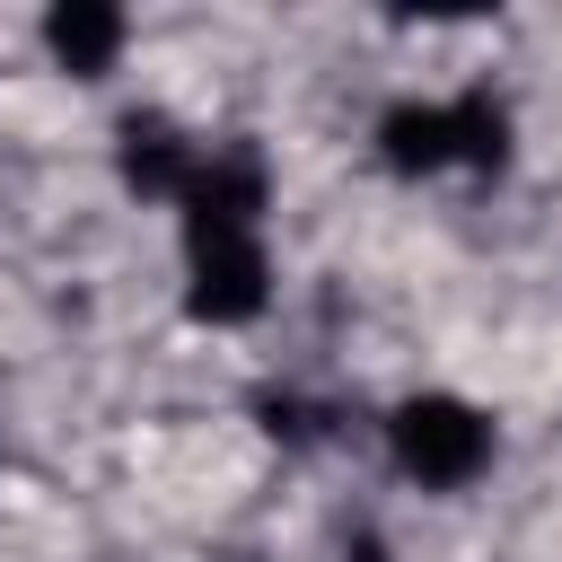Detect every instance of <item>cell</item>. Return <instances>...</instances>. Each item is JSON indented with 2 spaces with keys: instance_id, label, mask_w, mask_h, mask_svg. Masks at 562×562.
Masks as SVG:
<instances>
[{
  "instance_id": "6da1fadb",
  "label": "cell",
  "mask_w": 562,
  "mask_h": 562,
  "mask_svg": "<svg viewBox=\"0 0 562 562\" xmlns=\"http://www.w3.org/2000/svg\"><path fill=\"white\" fill-rule=\"evenodd\" d=\"M386 457H395V474L422 483V492H465V483L492 474L501 439H492V413H483V404H465V395H448V386H422V395H404V404L386 413Z\"/></svg>"
},
{
  "instance_id": "7a4b0ae2",
  "label": "cell",
  "mask_w": 562,
  "mask_h": 562,
  "mask_svg": "<svg viewBox=\"0 0 562 562\" xmlns=\"http://www.w3.org/2000/svg\"><path fill=\"white\" fill-rule=\"evenodd\" d=\"M263 307H272L263 237H202V246H184V316L193 325H255Z\"/></svg>"
},
{
  "instance_id": "3957f363",
  "label": "cell",
  "mask_w": 562,
  "mask_h": 562,
  "mask_svg": "<svg viewBox=\"0 0 562 562\" xmlns=\"http://www.w3.org/2000/svg\"><path fill=\"white\" fill-rule=\"evenodd\" d=\"M263 202H272V184H263L255 149H202L193 184L176 193L184 246H202V237H263Z\"/></svg>"
},
{
  "instance_id": "277c9868",
  "label": "cell",
  "mask_w": 562,
  "mask_h": 562,
  "mask_svg": "<svg viewBox=\"0 0 562 562\" xmlns=\"http://www.w3.org/2000/svg\"><path fill=\"white\" fill-rule=\"evenodd\" d=\"M193 167H202V140H193L167 105H132V114L114 123V176H123L140 202H176V193L193 184Z\"/></svg>"
},
{
  "instance_id": "5b68a950",
  "label": "cell",
  "mask_w": 562,
  "mask_h": 562,
  "mask_svg": "<svg viewBox=\"0 0 562 562\" xmlns=\"http://www.w3.org/2000/svg\"><path fill=\"white\" fill-rule=\"evenodd\" d=\"M123 44H132V18H123L114 0H53V9H44V53H53V70H70V79H105V70L123 61Z\"/></svg>"
},
{
  "instance_id": "8992f818",
  "label": "cell",
  "mask_w": 562,
  "mask_h": 562,
  "mask_svg": "<svg viewBox=\"0 0 562 562\" xmlns=\"http://www.w3.org/2000/svg\"><path fill=\"white\" fill-rule=\"evenodd\" d=\"M378 158L395 176H448L457 167V114H448V97H395L378 114Z\"/></svg>"
},
{
  "instance_id": "52a82bcc",
  "label": "cell",
  "mask_w": 562,
  "mask_h": 562,
  "mask_svg": "<svg viewBox=\"0 0 562 562\" xmlns=\"http://www.w3.org/2000/svg\"><path fill=\"white\" fill-rule=\"evenodd\" d=\"M448 114H457V167H465V176H501V167H509V140H518L509 97H501V88H457Z\"/></svg>"
}]
</instances>
